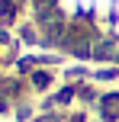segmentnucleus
<instances>
[{
  "label": "nucleus",
  "mask_w": 119,
  "mask_h": 122,
  "mask_svg": "<svg viewBox=\"0 0 119 122\" xmlns=\"http://www.w3.org/2000/svg\"><path fill=\"white\" fill-rule=\"evenodd\" d=\"M13 10H16V0H0V19H13Z\"/></svg>",
  "instance_id": "nucleus-1"
}]
</instances>
